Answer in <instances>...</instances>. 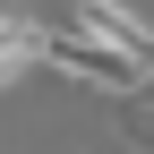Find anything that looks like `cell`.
Listing matches in <instances>:
<instances>
[{
    "instance_id": "cell-1",
    "label": "cell",
    "mask_w": 154,
    "mask_h": 154,
    "mask_svg": "<svg viewBox=\"0 0 154 154\" xmlns=\"http://www.w3.org/2000/svg\"><path fill=\"white\" fill-rule=\"evenodd\" d=\"M43 60L60 69V77H77V86H94V94H146V69L137 60H120V51H103V43H86V34H60L51 26V43H43Z\"/></svg>"
},
{
    "instance_id": "cell-4",
    "label": "cell",
    "mask_w": 154,
    "mask_h": 154,
    "mask_svg": "<svg viewBox=\"0 0 154 154\" xmlns=\"http://www.w3.org/2000/svg\"><path fill=\"white\" fill-rule=\"evenodd\" d=\"M146 111H154V69H146Z\"/></svg>"
},
{
    "instance_id": "cell-3",
    "label": "cell",
    "mask_w": 154,
    "mask_h": 154,
    "mask_svg": "<svg viewBox=\"0 0 154 154\" xmlns=\"http://www.w3.org/2000/svg\"><path fill=\"white\" fill-rule=\"evenodd\" d=\"M43 43H51V26L34 9H0V86H17V77L43 60Z\"/></svg>"
},
{
    "instance_id": "cell-5",
    "label": "cell",
    "mask_w": 154,
    "mask_h": 154,
    "mask_svg": "<svg viewBox=\"0 0 154 154\" xmlns=\"http://www.w3.org/2000/svg\"><path fill=\"white\" fill-rule=\"evenodd\" d=\"M0 9H17V0H0Z\"/></svg>"
},
{
    "instance_id": "cell-2",
    "label": "cell",
    "mask_w": 154,
    "mask_h": 154,
    "mask_svg": "<svg viewBox=\"0 0 154 154\" xmlns=\"http://www.w3.org/2000/svg\"><path fill=\"white\" fill-rule=\"evenodd\" d=\"M69 34H86V43L120 51V60L154 69V17H137L128 0H69Z\"/></svg>"
}]
</instances>
